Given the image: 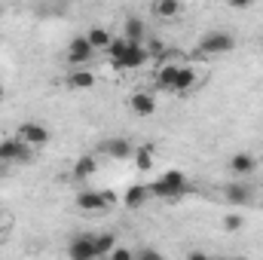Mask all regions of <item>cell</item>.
I'll use <instances>...</instances> for the list:
<instances>
[{"instance_id": "obj_1", "label": "cell", "mask_w": 263, "mask_h": 260, "mask_svg": "<svg viewBox=\"0 0 263 260\" xmlns=\"http://www.w3.org/2000/svg\"><path fill=\"white\" fill-rule=\"evenodd\" d=\"M107 55H110L114 67H120V70H138V67L147 65V59H150V52H147L144 46L126 43L123 37H120V40L114 37V43L107 46Z\"/></svg>"}, {"instance_id": "obj_2", "label": "cell", "mask_w": 263, "mask_h": 260, "mask_svg": "<svg viewBox=\"0 0 263 260\" xmlns=\"http://www.w3.org/2000/svg\"><path fill=\"white\" fill-rule=\"evenodd\" d=\"M147 190H150V196H156V199H181V196H187V190H190V181H187L184 172L172 169L162 178H156L153 184H147Z\"/></svg>"}, {"instance_id": "obj_3", "label": "cell", "mask_w": 263, "mask_h": 260, "mask_svg": "<svg viewBox=\"0 0 263 260\" xmlns=\"http://www.w3.org/2000/svg\"><path fill=\"white\" fill-rule=\"evenodd\" d=\"M233 49H236V37L227 34V31H208L199 40V52L202 55H227Z\"/></svg>"}, {"instance_id": "obj_4", "label": "cell", "mask_w": 263, "mask_h": 260, "mask_svg": "<svg viewBox=\"0 0 263 260\" xmlns=\"http://www.w3.org/2000/svg\"><path fill=\"white\" fill-rule=\"evenodd\" d=\"M25 147H46L49 144V129L43 126V123H22V129H18V135H15Z\"/></svg>"}, {"instance_id": "obj_5", "label": "cell", "mask_w": 263, "mask_h": 260, "mask_svg": "<svg viewBox=\"0 0 263 260\" xmlns=\"http://www.w3.org/2000/svg\"><path fill=\"white\" fill-rule=\"evenodd\" d=\"M31 159V147H25L18 138H6L0 141V162L15 165V162H28Z\"/></svg>"}, {"instance_id": "obj_6", "label": "cell", "mask_w": 263, "mask_h": 260, "mask_svg": "<svg viewBox=\"0 0 263 260\" xmlns=\"http://www.w3.org/2000/svg\"><path fill=\"white\" fill-rule=\"evenodd\" d=\"M114 205V193H101V190H83L77 196V208L83 211H101Z\"/></svg>"}, {"instance_id": "obj_7", "label": "cell", "mask_w": 263, "mask_h": 260, "mask_svg": "<svg viewBox=\"0 0 263 260\" xmlns=\"http://www.w3.org/2000/svg\"><path fill=\"white\" fill-rule=\"evenodd\" d=\"M67 257L70 260H98L95 257V236H73L67 245Z\"/></svg>"}, {"instance_id": "obj_8", "label": "cell", "mask_w": 263, "mask_h": 260, "mask_svg": "<svg viewBox=\"0 0 263 260\" xmlns=\"http://www.w3.org/2000/svg\"><path fill=\"white\" fill-rule=\"evenodd\" d=\"M92 52H95V49L89 46L86 34H83V37H73V40L67 43V62H70L73 67H83L89 59H92Z\"/></svg>"}, {"instance_id": "obj_9", "label": "cell", "mask_w": 263, "mask_h": 260, "mask_svg": "<svg viewBox=\"0 0 263 260\" xmlns=\"http://www.w3.org/2000/svg\"><path fill=\"white\" fill-rule=\"evenodd\" d=\"M129 110L135 117H153V114H156V95H150V92H135L129 98Z\"/></svg>"}, {"instance_id": "obj_10", "label": "cell", "mask_w": 263, "mask_h": 260, "mask_svg": "<svg viewBox=\"0 0 263 260\" xmlns=\"http://www.w3.org/2000/svg\"><path fill=\"white\" fill-rule=\"evenodd\" d=\"M101 153H107L110 159H129L132 153H135V147H132V141H126V138H107L101 144Z\"/></svg>"}, {"instance_id": "obj_11", "label": "cell", "mask_w": 263, "mask_h": 260, "mask_svg": "<svg viewBox=\"0 0 263 260\" xmlns=\"http://www.w3.org/2000/svg\"><path fill=\"white\" fill-rule=\"evenodd\" d=\"M230 172H233L236 178H248L251 172H257V159H254L251 153H236V156L230 159Z\"/></svg>"}, {"instance_id": "obj_12", "label": "cell", "mask_w": 263, "mask_h": 260, "mask_svg": "<svg viewBox=\"0 0 263 260\" xmlns=\"http://www.w3.org/2000/svg\"><path fill=\"white\" fill-rule=\"evenodd\" d=\"M196 86V70L193 67H181L178 70V77H175V83H172V92H178V95H184V92H190Z\"/></svg>"}, {"instance_id": "obj_13", "label": "cell", "mask_w": 263, "mask_h": 260, "mask_svg": "<svg viewBox=\"0 0 263 260\" xmlns=\"http://www.w3.org/2000/svg\"><path fill=\"white\" fill-rule=\"evenodd\" d=\"M223 196H227V202H230V205H245V202L254 196V190H251L248 184H227Z\"/></svg>"}, {"instance_id": "obj_14", "label": "cell", "mask_w": 263, "mask_h": 260, "mask_svg": "<svg viewBox=\"0 0 263 260\" xmlns=\"http://www.w3.org/2000/svg\"><path fill=\"white\" fill-rule=\"evenodd\" d=\"M86 40H89V46L98 52V49H107L110 43H114V37H110V31L107 28H101V25H95L89 34H86Z\"/></svg>"}, {"instance_id": "obj_15", "label": "cell", "mask_w": 263, "mask_h": 260, "mask_svg": "<svg viewBox=\"0 0 263 260\" xmlns=\"http://www.w3.org/2000/svg\"><path fill=\"white\" fill-rule=\"evenodd\" d=\"M67 86L70 89H92L95 86V73L86 67H77L73 73H67Z\"/></svg>"}, {"instance_id": "obj_16", "label": "cell", "mask_w": 263, "mask_h": 260, "mask_svg": "<svg viewBox=\"0 0 263 260\" xmlns=\"http://www.w3.org/2000/svg\"><path fill=\"white\" fill-rule=\"evenodd\" d=\"M123 40H126V43H135V46H144V22H141V18H129V22H126Z\"/></svg>"}, {"instance_id": "obj_17", "label": "cell", "mask_w": 263, "mask_h": 260, "mask_svg": "<svg viewBox=\"0 0 263 260\" xmlns=\"http://www.w3.org/2000/svg\"><path fill=\"white\" fill-rule=\"evenodd\" d=\"M117 248V236L114 233H98L95 236V257L98 260H107V254Z\"/></svg>"}, {"instance_id": "obj_18", "label": "cell", "mask_w": 263, "mask_h": 260, "mask_svg": "<svg viewBox=\"0 0 263 260\" xmlns=\"http://www.w3.org/2000/svg\"><path fill=\"white\" fill-rule=\"evenodd\" d=\"M147 199H150V190H147L144 184H135V187H129V190H126V196H123V202H126L129 208H141Z\"/></svg>"}, {"instance_id": "obj_19", "label": "cell", "mask_w": 263, "mask_h": 260, "mask_svg": "<svg viewBox=\"0 0 263 260\" xmlns=\"http://www.w3.org/2000/svg\"><path fill=\"white\" fill-rule=\"evenodd\" d=\"M178 70H181V65H165V67H159V73H156V89H165V92H172V83H175Z\"/></svg>"}, {"instance_id": "obj_20", "label": "cell", "mask_w": 263, "mask_h": 260, "mask_svg": "<svg viewBox=\"0 0 263 260\" xmlns=\"http://www.w3.org/2000/svg\"><path fill=\"white\" fill-rule=\"evenodd\" d=\"M153 15L156 18H175V15H181V3L178 0H159V3H153Z\"/></svg>"}, {"instance_id": "obj_21", "label": "cell", "mask_w": 263, "mask_h": 260, "mask_svg": "<svg viewBox=\"0 0 263 260\" xmlns=\"http://www.w3.org/2000/svg\"><path fill=\"white\" fill-rule=\"evenodd\" d=\"M135 165L141 169V172H150L153 169V147L150 144H141V147H135Z\"/></svg>"}, {"instance_id": "obj_22", "label": "cell", "mask_w": 263, "mask_h": 260, "mask_svg": "<svg viewBox=\"0 0 263 260\" xmlns=\"http://www.w3.org/2000/svg\"><path fill=\"white\" fill-rule=\"evenodd\" d=\"M95 169H98V162H95V156H80L77 162H73V178H89V175H95Z\"/></svg>"}, {"instance_id": "obj_23", "label": "cell", "mask_w": 263, "mask_h": 260, "mask_svg": "<svg viewBox=\"0 0 263 260\" xmlns=\"http://www.w3.org/2000/svg\"><path fill=\"white\" fill-rule=\"evenodd\" d=\"M107 260H135V251L126 248V245H117V248L107 254Z\"/></svg>"}, {"instance_id": "obj_24", "label": "cell", "mask_w": 263, "mask_h": 260, "mask_svg": "<svg viewBox=\"0 0 263 260\" xmlns=\"http://www.w3.org/2000/svg\"><path fill=\"white\" fill-rule=\"evenodd\" d=\"M223 227H227V230H239V227H242V217H239V214H227V217H223Z\"/></svg>"}, {"instance_id": "obj_25", "label": "cell", "mask_w": 263, "mask_h": 260, "mask_svg": "<svg viewBox=\"0 0 263 260\" xmlns=\"http://www.w3.org/2000/svg\"><path fill=\"white\" fill-rule=\"evenodd\" d=\"M135 260H162V257H159L153 248H144V251H138V254H135Z\"/></svg>"}, {"instance_id": "obj_26", "label": "cell", "mask_w": 263, "mask_h": 260, "mask_svg": "<svg viewBox=\"0 0 263 260\" xmlns=\"http://www.w3.org/2000/svg\"><path fill=\"white\" fill-rule=\"evenodd\" d=\"M187 260H211V257H208L205 251H193V254H190V257H187Z\"/></svg>"}, {"instance_id": "obj_27", "label": "cell", "mask_w": 263, "mask_h": 260, "mask_svg": "<svg viewBox=\"0 0 263 260\" xmlns=\"http://www.w3.org/2000/svg\"><path fill=\"white\" fill-rule=\"evenodd\" d=\"M6 224H9V220H6V214H3V211H0V230H3V227H6Z\"/></svg>"}, {"instance_id": "obj_28", "label": "cell", "mask_w": 263, "mask_h": 260, "mask_svg": "<svg viewBox=\"0 0 263 260\" xmlns=\"http://www.w3.org/2000/svg\"><path fill=\"white\" fill-rule=\"evenodd\" d=\"M0 98H3V83H0Z\"/></svg>"}, {"instance_id": "obj_29", "label": "cell", "mask_w": 263, "mask_h": 260, "mask_svg": "<svg viewBox=\"0 0 263 260\" xmlns=\"http://www.w3.org/2000/svg\"><path fill=\"white\" fill-rule=\"evenodd\" d=\"M260 43H263V40H260Z\"/></svg>"}]
</instances>
